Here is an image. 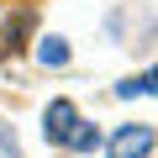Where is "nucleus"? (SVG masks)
I'll return each mask as SVG.
<instances>
[{"label": "nucleus", "instance_id": "f257e3e1", "mask_svg": "<svg viewBox=\"0 0 158 158\" xmlns=\"http://www.w3.org/2000/svg\"><path fill=\"white\" fill-rule=\"evenodd\" d=\"M148 153H153V127H142V121L116 127V137L106 148V158H148Z\"/></svg>", "mask_w": 158, "mask_h": 158}, {"label": "nucleus", "instance_id": "f03ea898", "mask_svg": "<svg viewBox=\"0 0 158 158\" xmlns=\"http://www.w3.org/2000/svg\"><path fill=\"white\" fill-rule=\"evenodd\" d=\"M74 127H79V111H74V100H53V106L42 111V137H48V142H58V148H69V137H74Z\"/></svg>", "mask_w": 158, "mask_h": 158}, {"label": "nucleus", "instance_id": "7ed1b4c3", "mask_svg": "<svg viewBox=\"0 0 158 158\" xmlns=\"http://www.w3.org/2000/svg\"><path fill=\"white\" fill-rule=\"evenodd\" d=\"M37 58H42L48 69H63V63H69V42H63V37H42V42H37Z\"/></svg>", "mask_w": 158, "mask_h": 158}, {"label": "nucleus", "instance_id": "20e7f679", "mask_svg": "<svg viewBox=\"0 0 158 158\" xmlns=\"http://www.w3.org/2000/svg\"><path fill=\"white\" fill-rule=\"evenodd\" d=\"M95 148H100V127L79 121V127H74V137H69V153H95Z\"/></svg>", "mask_w": 158, "mask_h": 158}, {"label": "nucleus", "instance_id": "39448f33", "mask_svg": "<svg viewBox=\"0 0 158 158\" xmlns=\"http://www.w3.org/2000/svg\"><path fill=\"white\" fill-rule=\"evenodd\" d=\"M137 90H142V95H158V69H148V74H137Z\"/></svg>", "mask_w": 158, "mask_h": 158}]
</instances>
